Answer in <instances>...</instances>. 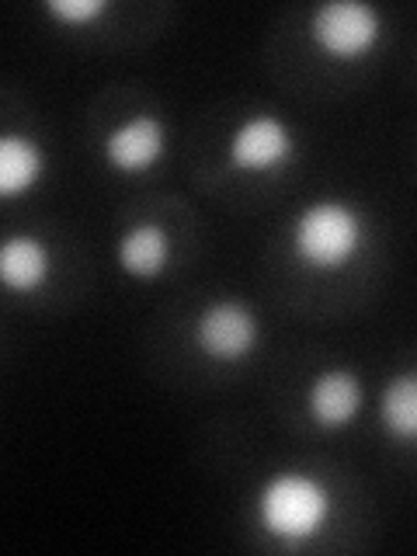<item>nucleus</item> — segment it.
Returning <instances> with one entry per match:
<instances>
[{"instance_id":"obj_6","label":"nucleus","mask_w":417,"mask_h":556,"mask_svg":"<svg viewBox=\"0 0 417 556\" xmlns=\"http://www.w3.org/2000/svg\"><path fill=\"white\" fill-rule=\"evenodd\" d=\"M167 136L161 118L136 115L104 136V161L118 174H143L164 156Z\"/></svg>"},{"instance_id":"obj_5","label":"nucleus","mask_w":417,"mask_h":556,"mask_svg":"<svg viewBox=\"0 0 417 556\" xmlns=\"http://www.w3.org/2000/svg\"><path fill=\"white\" fill-rule=\"evenodd\" d=\"M292 156V132L282 118L275 115H254L233 132L230 139V164L237 170L265 174L282 167Z\"/></svg>"},{"instance_id":"obj_4","label":"nucleus","mask_w":417,"mask_h":556,"mask_svg":"<svg viewBox=\"0 0 417 556\" xmlns=\"http://www.w3.org/2000/svg\"><path fill=\"white\" fill-rule=\"evenodd\" d=\"M199 348L216 362H237L254 352L257 344V317L251 306L237 300L208 303L195 320Z\"/></svg>"},{"instance_id":"obj_3","label":"nucleus","mask_w":417,"mask_h":556,"mask_svg":"<svg viewBox=\"0 0 417 556\" xmlns=\"http://www.w3.org/2000/svg\"><path fill=\"white\" fill-rule=\"evenodd\" d=\"M309 35L330 60H362L376 49L382 22L365 0H330L313 11Z\"/></svg>"},{"instance_id":"obj_7","label":"nucleus","mask_w":417,"mask_h":556,"mask_svg":"<svg viewBox=\"0 0 417 556\" xmlns=\"http://www.w3.org/2000/svg\"><path fill=\"white\" fill-rule=\"evenodd\" d=\"M306 407H309L313 425L338 431L355 421V414L362 407V382L344 369H327L313 379Z\"/></svg>"},{"instance_id":"obj_1","label":"nucleus","mask_w":417,"mask_h":556,"mask_svg":"<svg viewBox=\"0 0 417 556\" xmlns=\"http://www.w3.org/2000/svg\"><path fill=\"white\" fill-rule=\"evenodd\" d=\"M365 243V219L348 202L320 199L292 223V251L309 268L334 271L355 261Z\"/></svg>"},{"instance_id":"obj_9","label":"nucleus","mask_w":417,"mask_h":556,"mask_svg":"<svg viewBox=\"0 0 417 556\" xmlns=\"http://www.w3.org/2000/svg\"><path fill=\"white\" fill-rule=\"evenodd\" d=\"M49 275V251L35 237H11L0 248V278L11 292H35Z\"/></svg>"},{"instance_id":"obj_2","label":"nucleus","mask_w":417,"mask_h":556,"mask_svg":"<svg viewBox=\"0 0 417 556\" xmlns=\"http://www.w3.org/2000/svg\"><path fill=\"white\" fill-rule=\"evenodd\" d=\"M257 515L261 526L278 543L300 546L317 535L324 529V521L330 518V494L320 480H313L306 473H278L261 491Z\"/></svg>"},{"instance_id":"obj_10","label":"nucleus","mask_w":417,"mask_h":556,"mask_svg":"<svg viewBox=\"0 0 417 556\" xmlns=\"http://www.w3.org/2000/svg\"><path fill=\"white\" fill-rule=\"evenodd\" d=\"M42 150L28 136H4L0 139V195L17 199L22 191L35 188L42 178Z\"/></svg>"},{"instance_id":"obj_8","label":"nucleus","mask_w":417,"mask_h":556,"mask_svg":"<svg viewBox=\"0 0 417 556\" xmlns=\"http://www.w3.org/2000/svg\"><path fill=\"white\" fill-rule=\"evenodd\" d=\"M170 261V237L164 226L139 223L118 240V265L132 278H156Z\"/></svg>"},{"instance_id":"obj_11","label":"nucleus","mask_w":417,"mask_h":556,"mask_svg":"<svg viewBox=\"0 0 417 556\" xmlns=\"http://www.w3.org/2000/svg\"><path fill=\"white\" fill-rule=\"evenodd\" d=\"M379 417L400 442H417V372H400L382 390Z\"/></svg>"},{"instance_id":"obj_12","label":"nucleus","mask_w":417,"mask_h":556,"mask_svg":"<svg viewBox=\"0 0 417 556\" xmlns=\"http://www.w3.org/2000/svg\"><path fill=\"white\" fill-rule=\"evenodd\" d=\"M46 11L66 25H91L94 17L109 11V4H104V0H49Z\"/></svg>"}]
</instances>
